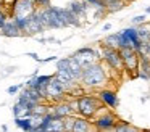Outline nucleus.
<instances>
[{"instance_id": "f257e3e1", "label": "nucleus", "mask_w": 150, "mask_h": 132, "mask_svg": "<svg viewBox=\"0 0 150 132\" xmlns=\"http://www.w3.org/2000/svg\"><path fill=\"white\" fill-rule=\"evenodd\" d=\"M108 69H105L102 60L94 61V63L84 66L81 77V85L86 89H102L108 82Z\"/></svg>"}, {"instance_id": "f03ea898", "label": "nucleus", "mask_w": 150, "mask_h": 132, "mask_svg": "<svg viewBox=\"0 0 150 132\" xmlns=\"http://www.w3.org/2000/svg\"><path fill=\"white\" fill-rule=\"evenodd\" d=\"M103 106L105 105L98 98V95H81L78 97V108H76V111H78V114L84 116V118L94 119Z\"/></svg>"}, {"instance_id": "7ed1b4c3", "label": "nucleus", "mask_w": 150, "mask_h": 132, "mask_svg": "<svg viewBox=\"0 0 150 132\" xmlns=\"http://www.w3.org/2000/svg\"><path fill=\"white\" fill-rule=\"evenodd\" d=\"M100 55H102V61L110 68V71L118 74L124 71V63H123V56L120 53V48H113L100 44Z\"/></svg>"}, {"instance_id": "20e7f679", "label": "nucleus", "mask_w": 150, "mask_h": 132, "mask_svg": "<svg viewBox=\"0 0 150 132\" xmlns=\"http://www.w3.org/2000/svg\"><path fill=\"white\" fill-rule=\"evenodd\" d=\"M120 53H121V56H123L124 71H126L131 77H137L139 61H140L139 52H137L136 48H132V47H123V48H120Z\"/></svg>"}, {"instance_id": "39448f33", "label": "nucleus", "mask_w": 150, "mask_h": 132, "mask_svg": "<svg viewBox=\"0 0 150 132\" xmlns=\"http://www.w3.org/2000/svg\"><path fill=\"white\" fill-rule=\"evenodd\" d=\"M92 122H94L95 131H113L115 124L118 122V118L113 111H108V109L102 108L98 111V114L92 119Z\"/></svg>"}, {"instance_id": "423d86ee", "label": "nucleus", "mask_w": 150, "mask_h": 132, "mask_svg": "<svg viewBox=\"0 0 150 132\" xmlns=\"http://www.w3.org/2000/svg\"><path fill=\"white\" fill-rule=\"evenodd\" d=\"M142 39L139 37V32H137V26L131 24L129 28L121 29V47H132L139 52V48L142 47Z\"/></svg>"}, {"instance_id": "0eeeda50", "label": "nucleus", "mask_w": 150, "mask_h": 132, "mask_svg": "<svg viewBox=\"0 0 150 132\" xmlns=\"http://www.w3.org/2000/svg\"><path fill=\"white\" fill-rule=\"evenodd\" d=\"M73 56L82 64V66H87V64L94 63V61H98L102 60V55H100V50L94 47H81L73 53Z\"/></svg>"}, {"instance_id": "6e6552de", "label": "nucleus", "mask_w": 150, "mask_h": 132, "mask_svg": "<svg viewBox=\"0 0 150 132\" xmlns=\"http://www.w3.org/2000/svg\"><path fill=\"white\" fill-rule=\"evenodd\" d=\"M66 93H68L66 87L53 76V79L47 84V102H60V100H65Z\"/></svg>"}, {"instance_id": "1a4fd4ad", "label": "nucleus", "mask_w": 150, "mask_h": 132, "mask_svg": "<svg viewBox=\"0 0 150 132\" xmlns=\"http://www.w3.org/2000/svg\"><path fill=\"white\" fill-rule=\"evenodd\" d=\"M37 10L34 0H16L11 6V16H31Z\"/></svg>"}, {"instance_id": "9d476101", "label": "nucleus", "mask_w": 150, "mask_h": 132, "mask_svg": "<svg viewBox=\"0 0 150 132\" xmlns=\"http://www.w3.org/2000/svg\"><path fill=\"white\" fill-rule=\"evenodd\" d=\"M47 31V28L42 24V21L39 19L37 13L34 11L33 15L28 18V24H26V29H24V35H29V37H34V35H39V34H44Z\"/></svg>"}, {"instance_id": "9b49d317", "label": "nucleus", "mask_w": 150, "mask_h": 132, "mask_svg": "<svg viewBox=\"0 0 150 132\" xmlns=\"http://www.w3.org/2000/svg\"><path fill=\"white\" fill-rule=\"evenodd\" d=\"M98 98L102 100V103H103L105 106H108L110 109H115L120 106V98H118L116 92L111 89H105V87H102L100 90H98Z\"/></svg>"}, {"instance_id": "f8f14e48", "label": "nucleus", "mask_w": 150, "mask_h": 132, "mask_svg": "<svg viewBox=\"0 0 150 132\" xmlns=\"http://www.w3.org/2000/svg\"><path fill=\"white\" fill-rule=\"evenodd\" d=\"M52 111L55 113L57 116H62V118H66V116H71V114H78L76 109L73 108L71 102H65V100H60V102L53 103Z\"/></svg>"}, {"instance_id": "ddd939ff", "label": "nucleus", "mask_w": 150, "mask_h": 132, "mask_svg": "<svg viewBox=\"0 0 150 132\" xmlns=\"http://www.w3.org/2000/svg\"><path fill=\"white\" fill-rule=\"evenodd\" d=\"M94 122L89 118H84L81 114H76L74 119V126H73V132H91L94 131Z\"/></svg>"}, {"instance_id": "4468645a", "label": "nucleus", "mask_w": 150, "mask_h": 132, "mask_svg": "<svg viewBox=\"0 0 150 132\" xmlns=\"http://www.w3.org/2000/svg\"><path fill=\"white\" fill-rule=\"evenodd\" d=\"M68 8L71 10V11H74L81 19H84L86 15H87V11H89V8H91V5H89L86 0H73V2L68 3Z\"/></svg>"}, {"instance_id": "2eb2a0df", "label": "nucleus", "mask_w": 150, "mask_h": 132, "mask_svg": "<svg viewBox=\"0 0 150 132\" xmlns=\"http://www.w3.org/2000/svg\"><path fill=\"white\" fill-rule=\"evenodd\" d=\"M0 34L5 35V37H21V35H24L23 31H21V29L16 26L15 19H8V21L5 23L4 29L0 31Z\"/></svg>"}, {"instance_id": "dca6fc26", "label": "nucleus", "mask_w": 150, "mask_h": 132, "mask_svg": "<svg viewBox=\"0 0 150 132\" xmlns=\"http://www.w3.org/2000/svg\"><path fill=\"white\" fill-rule=\"evenodd\" d=\"M137 77L142 79V80H150V58L145 56V55H140Z\"/></svg>"}, {"instance_id": "f3484780", "label": "nucleus", "mask_w": 150, "mask_h": 132, "mask_svg": "<svg viewBox=\"0 0 150 132\" xmlns=\"http://www.w3.org/2000/svg\"><path fill=\"white\" fill-rule=\"evenodd\" d=\"M82 69H84V66L71 55V56H69V63H68V71L73 74V77H74L76 80H79V82H81V77H82Z\"/></svg>"}, {"instance_id": "a211bd4d", "label": "nucleus", "mask_w": 150, "mask_h": 132, "mask_svg": "<svg viewBox=\"0 0 150 132\" xmlns=\"http://www.w3.org/2000/svg\"><path fill=\"white\" fill-rule=\"evenodd\" d=\"M100 44L108 45V47H113V48H120V47H121V31L111 32V34L105 35L103 40H102Z\"/></svg>"}, {"instance_id": "6ab92c4d", "label": "nucleus", "mask_w": 150, "mask_h": 132, "mask_svg": "<svg viewBox=\"0 0 150 132\" xmlns=\"http://www.w3.org/2000/svg\"><path fill=\"white\" fill-rule=\"evenodd\" d=\"M15 124H16L20 129L28 131V132L34 131V127H36L33 118H24V116H15Z\"/></svg>"}, {"instance_id": "aec40b11", "label": "nucleus", "mask_w": 150, "mask_h": 132, "mask_svg": "<svg viewBox=\"0 0 150 132\" xmlns=\"http://www.w3.org/2000/svg\"><path fill=\"white\" fill-rule=\"evenodd\" d=\"M113 131L115 132H136V131H139V127L132 126L131 122H127V121H120V119H118V122L115 124Z\"/></svg>"}, {"instance_id": "412c9836", "label": "nucleus", "mask_w": 150, "mask_h": 132, "mask_svg": "<svg viewBox=\"0 0 150 132\" xmlns=\"http://www.w3.org/2000/svg\"><path fill=\"white\" fill-rule=\"evenodd\" d=\"M105 5H107L108 13H116L126 6V2L124 0H105Z\"/></svg>"}, {"instance_id": "4be33fe9", "label": "nucleus", "mask_w": 150, "mask_h": 132, "mask_svg": "<svg viewBox=\"0 0 150 132\" xmlns=\"http://www.w3.org/2000/svg\"><path fill=\"white\" fill-rule=\"evenodd\" d=\"M49 131H55V132H65L66 127H65V118H62V116H57L52 119V122H50V127Z\"/></svg>"}, {"instance_id": "5701e85b", "label": "nucleus", "mask_w": 150, "mask_h": 132, "mask_svg": "<svg viewBox=\"0 0 150 132\" xmlns=\"http://www.w3.org/2000/svg\"><path fill=\"white\" fill-rule=\"evenodd\" d=\"M66 21H68V24L73 26V28H81L82 26V19L79 18L74 11H71L68 6H66Z\"/></svg>"}, {"instance_id": "b1692460", "label": "nucleus", "mask_w": 150, "mask_h": 132, "mask_svg": "<svg viewBox=\"0 0 150 132\" xmlns=\"http://www.w3.org/2000/svg\"><path fill=\"white\" fill-rule=\"evenodd\" d=\"M137 32H139V37L142 39V42L150 40V23H142V24L137 26Z\"/></svg>"}, {"instance_id": "393cba45", "label": "nucleus", "mask_w": 150, "mask_h": 132, "mask_svg": "<svg viewBox=\"0 0 150 132\" xmlns=\"http://www.w3.org/2000/svg\"><path fill=\"white\" fill-rule=\"evenodd\" d=\"M74 119H76V114H71V116H66V118H65V127H66V132H73Z\"/></svg>"}, {"instance_id": "a878e982", "label": "nucleus", "mask_w": 150, "mask_h": 132, "mask_svg": "<svg viewBox=\"0 0 150 132\" xmlns=\"http://www.w3.org/2000/svg\"><path fill=\"white\" fill-rule=\"evenodd\" d=\"M11 111H13V116H23V113L26 111V108H24L20 102H16L13 105V108H11Z\"/></svg>"}, {"instance_id": "bb28decb", "label": "nucleus", "mask_w": 150, "mask_h": 132, "mask_svg": "<svg viewBox=\"0 0 150 132\" xmlns=\"http://www.w3.org/2000/svg\"><path fill=\"white\" fill-rule=\"evenodd\" d=\"M145 21H147V13L137 15V16H134V18H131V24H134V26H139V24H142V23H145Z\"/></svg>"}, {"instance_id": "cd10ccee", "label": "nucleus", "mask_w": 150, "mask_h": 132, "mask_svg": "<svg viewBox=\"0 0 150 132\" xmlns=\"http://www.w3.org/2000/svg\"><path fill=\"white\" fill-rule=\"evenodd\" d=\"M139 55H145V56L150 58V40H147L142 44V47L139 48Z\"/></svg>"}, {"instance_id": "c85d7f7f", "label": "nucleus", "mask_w": 150, "mask_h": 132, "mask_svg": "<svg viewBox=\"0 0 150 132\" xmlns=\"http://www.w3.org/2000/svg\"><path fill=\"white\" fill-rule=\"evenodd\" d=\"M23 87H24V84H16V85H10V87L7 89V93H8V95H16V93L20 92V90L23 89Z\"/></svg>"}, {"instance_id": "c756f323", "label": "nucleus", "mask_w": 150, "mask_h": 132, "mask_svg": "<svg viewBox=\"0 0 150 132\" xmlns=\"http://www.w3.org/2000/svg\"><path fill=\"white\" fill-rule=\"evenodd\" d=\"M37 8H49L50 6V0H34Z\"/></svg>"}, {"instance_id": "7c9ffc66", "label": "nucleus", "mask_w": 150, "mask_h": 132, "mask_svg": "<svg viewBox=\"0 0 150 132\" xmlns=\"http://www.w3.org/2000/svg\"><path fill=\"white\" fill-rule=\"evenodd\" d=\"M10 11H8V13H5V15L4 16H2V18H0V31H2V29H4V26H5V23H7L8 21V18H10Z\"/></svg>"}, {"instance_id": "2f4dec72", "label": "nucleus", "mask_w": 150, "mask_h": 132, "mask_svg": "<svg viewBox=\"0 0 150 132\" xmlns=\"http://www.w3.org/2000/svg\"><path fill=\"white\" fill-rule=\"evenodd\" d=\"M26 56H31V58H33L34 61H37V63H39V61H40L39 55H37V53H34V52H28V53H26Z\"/></svg>"}, {"instance_id": "473e14b6", "label": "nucleus", "mask_w": 150, "mask_h": 132, "mask_svg": "<svg viewBox=\"0 0 150 132\" xmlns=\"http://www.w3.org/2000/svg\"><path fill=\"white\" fill-rule=\"evenodd\" d=\"M57 60H58V56H47V58H44V60L40 58L39 63H50V61H57Z\"/></svg>"}, {"instance_id": "72a5a7b5", "label": "nucleus", "mask_w": 150, "mask_h": 132, "mask_svg": "<svg viewBox=\"0 0 150 132\" xmlns=\"http://www.w3.org/2000/svg\"><path fill=\"white\" fill-rule=\"evenodd\" d=\"M37 42H39V44H45V42H50V37H49V39H45V37H37Z\"/></svg>"}, {"instance_id": "f704fd0d", "label": "nucleus", "mask_w": 150, "mask_h": 132, "mask_svg": "<svg viewBox=\"0 0 150 132\" xmlns=\"http://www.w3.org/2000/svg\"><path fill=\"white\" fill-rule=\"evenodd\" d=\"M4 15H5V6L2 5V2H0V18H2Z\"/></svg>"}, {"instance_id": "c9c22d12", "label": "nucleus", "mask_w": 150, "mask_h": 132, "mask_svg": "<svg viewBox=\"0 0 150 132\" xmlns=\"http://www.w3.org/2000/svg\"><path fill=\"white\" fill-rule=\"evenodd\" d=\"M110 29H111V24H110V23L103 24V31H105V32H107V31H110Z\"/></svg>"}, {"instance_id": "e433bc0d", "label": "nucleus", "mask_w": 150, "mask_h": 132, "mask_svg": "<svg viewBox=\"0 0 150 132\" xmlns=\"http://www.w3.org/2000/svg\"><path fill=\"white\" fill-rule=\"evenodd\" d=\"M2 131H8V126L7 124H2Z\"/></svg>"}, {"instance_id": "4c0bfd02", "label": "nucleus", "mask_w": 150, "mask_h": 132, "mask_svg": "<svg viewBox=\"0 0 150 132\" xmlns=\"http://www.w3.org/2000/svg\"><path fill=\"white\" fill-rule=\"evenodd\" d=\"M145 13H147V15H150V5L145 6Z\"/></svg>"}, {"instance_id": "58836bf2", "label": "nucleus", "mask_w": 150, "mask_h": 132, "mask_svg": "<svg viewBox=\"0 0 150 132\" xmlns=\"http://www.w3.org/2000/svg\"><path fill=\"white\" fill-rule=\"evenodd\" d=\"M124 2H126V3H127V2H134V0H124Z\"/></svg>"}, {"instance_id": "ea45409f", "label": "nucleus", "mask_w": 150, "mask_h": 132, "mask_svg": "<svg viewBox=\"0 0 150 132\" xmlns=\"http://www.w3.org/2000/svg\"><path fill=\"white\" fill-rule=\"evenodd\" d=\"M0 2H2V0H0Z\"/></svg>"}]
</instances>
